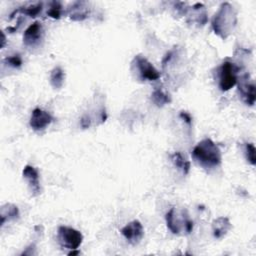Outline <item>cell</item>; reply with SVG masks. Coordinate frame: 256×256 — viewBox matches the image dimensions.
<instances>
[{
  "mask_svg": "<svg viewBox=\"0 0 256 256\" xmlns=\"http://www.w3.org/2000/svg\"><path fill=\"white\" fill-rule=\"evenodd\" d=\"M193 159L204 168L218 167L222 162L221 151L209 138L200 141L192 150Z\"/></svg>",
  "mask_w": 256,
  "mask_h": 256,
  "instance_id": "obj_1",
  "label": "cell"
},
{
  "mask_svg": "<svg viewBox=\"0 0 256 256\" xmlns=\"http://www.w3.org/2000/svg\"><path fill=\"white\" fill-rule=\"evenodd\" d=\"M236 23L237 16L234 7L229 3H223L213 18L212 26L216 34L226 38L233 31Z\"/></svg>",
  "mask_w": 256,
  "mask_h": 256,
  "instance_id": "obj_2",
  "label": "cell"
},
{
  "mask_svg": "<svg viewBox=\"0 0 256 256\" xmlns=\"http://www.w3.org/2000/svg\"><path fill=\"white\" fill-rule=\"evenodd\" d=\"M166 224L173 234H189L193 230V221L185 210L171 208L166 214Z\"/></svg>",
  "mask_w": 256,
  "mask_h": 256,
  "instance_id": "obj_3",
  "label": "cell"
},
{
  "mask_svg": "<svg viewBox=\"0 0 256 256\" xmlns=\"http://www.w3.org/2000/svg\"><path fill=\"white\" fill-rule=\"evenodd\" d=\"M58 240L61 246L70 250H76L82 243L83 236L81 232L74 228L60 226L58 228Z\"/></svg>",
  "mask_w": 256,
  "mask_h": 256,
  "instance_id": "obj_4",
  "label": "cell"
},
{
  "mask_svg": "<svg viewBox=\"0 0 256 256\" xmlns=\"http://www.w3.org/2000/svg\"><path fill=\"white\" fill-rule=\"evenodd\" d=\"M219 87L221 91H228L237 83V72L238 67L230 61H225L219 71Z\"/></svg>",
  "mask_w": 256,
  "mask_h": 256,
  "instance_id": "obj_5",
  "label": "cell"
},
{
  "mask_svg": "<svg viewBox=\"0 0 256 256\" xmlns=\"http://www.w3.org/2000/svg\"><path fill=\"white\" fill-rule=\"evenodd\" d=\"M133 64L136 66L139 75L143 80L154 81L160 78V73L158 72V70L144 56H135Z\"/></svg>",
  "mask_w": 256,
  "mask_h": 256,
  "instance_id": "obj_6",
  "label": "cell"
},
{
  "mask_svg": "<svg viewBox=\"0 0 256 256\" xmlns=\"http://www.w3.org/2000/svg\"><path fill=\"white\" fill-rule=\"evenodd\" d=\"M53 116L40 108H35L30 118V126L35 131L44 130L53 121Z\"/></svg>",
  "mask_w": 256,
  "mask_h": 256,
  "instance_id": "obj_7",
  "label": "cell"
},
{
  "mask_svg": "<svg viewBox=\"0 0 256 256\" xmlns=\"http://www.w3.org/2000/svg\"><path fill=\"white\" fill-rule=\"evenodd\" d=\"M121 234L125 237V239L131 244H137L144 235V229L142 224L138 220H134L128 223L121 229Z\"/></svg>",
  "mask_w": 256,
  "mask_h": 256,
  "instance_id": "obj_8",
  "label": "cell"
},
{
  "mask_svg": "<svg viewBox=\"0 0 256 256\" xmlns=\"http://www.w3.org/2000/svg\"><path fill=\"white\" fill-rule=\"evenodd\" d=\"M23 177L26 179L30 192L33 196H38L41 193L39 173L35 167L26 165L23 169Z\"/></svg>",
  "mask_w": 256,
  "mask_h": 256,
  "instance_id": "obj_9",
  "label": "cell"
},
{
  "mask_svg": "<svg viewBox=\"0 0 256 256\" xmlns=\"http://www.w3.org/2000/svg\"><path fill=\"white\" fill-rule=\"evenodd\" d=\"M42 25L40 22L36 21L25 30L23 35V42L26 46H36L42 39Z\"/></svg>",
  "mask_w": 256,
  "mask_h": 256,
  "instance_id": "obj_10",
  "label": "cell"
},
{
  "mask_svg": "<svg viewBox=\"0 0 256 256\" xmlns=\"http://www.w3.org/2000/svg\"><path fill=\"white\" fill-rule=\"evenodd\" d=\"M247 78V75L242 77V80L239 83V91L244 102L250 106H253L255 103V85L254 83L248 82Z\"/></svg>",
  "mask_w": 256,
  "mask_h": 256,
  "instance_id": "obj_11",
  "label": "cell"
},
{
  "mask_svg": "<svg viewBox=\"0 0 256 256\" xmlns=\"http://www.w3.org/2000/svg\"><path fill=\"white\" fill-rule=\"evenodd\" d=\"M231 228L227 217H219L213 222V235L215 238H221Z\"/></svg>",
  "mask_w": 256,
  "mask_h": 256,
  "instance_id": "obj_12",
  "label": "cell"
},
{
  "mask_svg": "<svg viewBox=\"0 0 256 256\" xmlns=\"http://www.w3.org/2000/svg\"><path fill=\"white\" fill-rule=\"evenodd\" d=\"M86 2H75L72 5L71 12H70V18L73 20L81 21L84 20L88 15V7L86 5Z\"/></svg>",
  "mask_w": 256,
  "mask_h": 256,
  "instance_id": "obj_13",
  "label": "cell"
},
{
  "mask_svg": "<svg viewBox=\"0 0 256 256\" xmlns=\"http://www.w3.org/2000/svg\"><path fill=\"white\" fill-rule=\"evenodd\" d=\"M65 80V73L59 66L54 68L50 74V83L54 89H60Z\"/></svg>",
  "mask_w": 256,
  "mask_h": 256,
  "instance_id": "obj_14",
  "label": "cell"
},
{
  "mask_svg": "<svg viewBox=\"0 0 256 256\" xmlns=\"http://www.w3.org/2000/svg\"><path fill=\"white\" fill-rule=\"evenodd\" d=\"M171 159L174 163V165L183 172L184 175H187L189 170H190V162L182 155L180 152H175L172 156Z\"/></svg>",
  "mask_w": 256,
  "mask_h": 256,
  "instance_id": "obj_15",
  "label": "cell"
},
{
  "mask_svg": "<svg viewBox=\"0 0 256 256\" xmlns=\"http://www.w3.org/2000/svg\"><path fill=\"white\" fill-rule=\"evenodd\" d=\"M0 216H1V225H3L6 220H12L19 216V210L13 204H6L2 206Z\"/></svg>",
  "mask_w": 256,
  "mask_h": 256,
  "instance_id": "obj_16",
  "label": "cell"
},
{
  "mask_svg": "<svg viewBox=\"0 0 256 256\" xmlns=\"http://www.w3.org/2000/svg\"><path fill=\"white\" fill-rule=\"evenodd\" d=\"M151 100L157 106H163L171 102L170 96L164 93L161 89H156L153 91V93L151 94Z\"/></svg>",
  "mask_w": 256,
  "mask_h": 256,
  "instance_id": "obj_17",
  "label": "cell"
},
{
  "mask_svg": "<svg viewBox=\"0 0 256 256\" xmlns=\"http://www.w3.org/2000/svg\"><path fill=\"white\" fill-rule=\"evenodd\" d=\"M61 11H62V5L60 2L57 1H53L50 3L49 10L47 11V15L53 19H59L61 17Z\"/></svg>",
  "mask_w": 256,
  "mask_h": 256,
  "instance_id": "obj_18",
  "label": "cell"
},
{
  "mask_svg": "<svg viewBox=\"0 0 256 256\" xmlns=\"http://www.w3.org/2000/svg\"><path fill=\"white\" fill-rule=\"evenodd\" d=\"M42 10V3H37V4H32L28 7H24V9H21V11L30 16V17H36Z\"/></svg>",
  "mask_w": 256,
  "mask_h": 256,
  "instance_id": "obj_19",
  "label": "cell"
},
{
  "mask_svg": "<svg viewBox=\"0 0 256 256\" xmlns=\"http://www.w3.org/2000/svg\"><path fill=\"white\" fill-rule=\"evenodd\" d=\"M255 147L252 143H247L245 145V153H246V159L247 161L252 164V165H255L256 164V158H255Z\"/></svg>",
  "mask_w": 256,
  "mask_h": 256,
  "instance_id": "obj_20",
  "label": "cell"
},
{
  "mask_svg": "<svg viewBox=\"0 0 256 256\" xmlns=\"http://www.w3.org/2000/svg\"><path fill=\"white\" fill-rule=\"evenodd\" d=\"M5 61L14 68H19L22 65V59L20 57V55H18V54H15V55L9 56L5 59Z\"/></svg>",
  "mask_w": 256,
  "mask_h": 256,
  "instance_id": "obj_21",
  "label": "cell"
},
{
  "mask_svg": "<svg viewBox=\"0 0 256 256\" xmlns=\"http://www.w3.org/2000/svg\"><path fill=\"white\" fill-rule=\"evenodd\" d=\"M180 117H181V118H183L188 124H191V120H192V118H191V116H190L187 112H184V111H183V112H181V113H180Z\"/></svg>",
  "mask_w": 256,
  "mask_h": 256,
  "instance_id": "obj_22",
  "label": "cell"
},
{
  "mask_svg": "<svg viewBox=\"0 0 256 256\" xmlns=\"http://www.w3.org/2000/svg\"><path fill=\"white\" fill-rule=\"evenodd\" d=\"M4 42H5V37H4V34H2V47L4 46Z\"/></svg>",
  "mask_w": 256,
  "mask_h": 256,
  "instance_id": "obj_23",
  "label": "cell"
}]
</instances>
